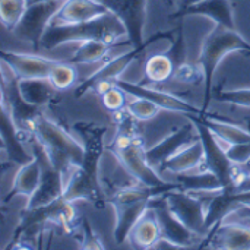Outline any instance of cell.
<instances>
[{"mask_svg":"<svg viewBox=\"0 0 250 250\" xmlns=\"http://www.w3.org/2000/svg\"><path fill=\"white\" fill-rule=\"evenodd\" d=\"M34 138L40 141L44 146L53 166L63 174L64 183L67 182L66 176L72 167H79L85 161V148L64 132L59 125L38 113L28 125Z\"/></svg>","mask_w":250,"mask_h":250,"instance_id":"cell-1","label":"cell"},{"mask_svg":"<svg viewBox=\"0 0 250 250\" xmlns=\"http://www.w3.org/2000/svg\"><path fill=\"white\" fill-rule=\"evenodd\" d=\"M125 35H127L126 26L119 16L110 10L103 16L81 23L48 25L41 40V47L45 50H53L67 42H83L89 40H101L110 44H117V40Z\"/></svg>","mask_w":250,"mask_h":250,"instance_id":"cell-2","label":"cell"},{"mask_svg":"<svg viewBox=\"0 0 250 250\" xmlns=\"http://www.w3.org/2000/svg\"><path fill=\"white\" fill-rule=\"evenodd\" d=\"M107 149H110L126 171L145 188H161L167 183L155 173L154 166L146 160L145 149L135 132L133 122L129 117H125L119 123L116 138Z\"/></svg>","mask_w":250,"mask_h":250,"instance_id":"cell-3","label":"cell"},{"mask_svg":"<svg viewBox=\"0 0 250 250\" xmlns=\"http://www.w3.org/2000/svg\"><path fill=\"white\" fill-rule=\"evenodd\" d=\"M231 51H245L250 54V44L236 31L223 25H217L205 38L202 51L199 56V64L205 81V97H204V113L209 107L212 97V81L220 62L226 54Z\"/></svg>","mask_w":250,"mask_h":250,"instance_id":"cell-4","label":"cell"},{"mask_svg":"<svg viewBox=\"0 0 250 250\" xmlns=\"http://www.w3.org/2000/svg\"><path fill=\"white\" fill-rule=\"evenodd\" d=\"M86 141L85 145V161L82 166L76 167L73 174L69 177L64 186L63 199L67 202H75L79 199L97 202L100 199V186H98V160L103 151L101 133L95 130L83 132Z\"/></svg>","mask_w":250,"mask_h":250,"instance_id":"cell-5","label":"cell"},{"mask_svg":"<svg viewBox=\"0 0 250 250\" xmlns=\"http://www.w3.org/2000/svg\"><path fill=\"white\" fill-rule=\"evenodd\" d=\"M119 19L123 22L127 31L129 42L135 48L145 50L151 42L158 41L161 38L173 42L176 40L174 32H158L151 37L148 41H144V26L146 19V0H101Z\"/></svg>","mask_w":250,"mask_h":250,"instance_id":"cell-6","label":"cell"},{"mask_svg":"<svg viewBox=\"0 0 250 250\" xmlns=\"http://www.w3.org/2000/svg\"><path fill=\"white\" fill-rule=\"evenodd\" d=\"M64 1L66 0H47L29 4L12 32L18 38L31 42L32 47L38 50L41 47V40L48 25Z\"/></svg>","mask_w":250,"mask_h":250,"instance_id":"cell-7","label":"cell"},{"mask_svg":"<svg viewBox=\"0 0 250 250\" xmlns=\"http://www.w3.org/2000/svg\"><path fill=\"white\" fill-rule=\"evenodd\" d=\"M32 155L40 163L41 180H40V185H38L37 190L34 192V195L29 196L26 209H35V208H40V207L54 202L56 199L63 196L64 186H66L63 174L53 166L44 146L40 144V141L37 138H34V142H32Z\"/></svg>","mask_w":250,"mask_h":250,"instance_id":"cell-8","label":"cell"},{"mask_svg":"<svg viewBox=\"0 0 250 250\" xmlns=\"http://www.w3.org/2000/svg\"><path fill=\"white\" fill-rule=\"evenodd\" d=\"M199 116L198 114H188V117L195 123L196 132H198L199 139L204 145V151H205V160L204 161L207 164V168L218 176V179L223 183L224 190L231 192L233 186H234V180H236V176H234V166L236 164L227 157V152L217 142L215 135L211 132V129L208 126H205L202 123Z\"/></svg>","mask_w":250,"mask_h":250,"instance_id":"cell-9","label":"cell"},{"mask_svg":"<svg viewBox=\"0 0 250 250\" xmlns=\"http://www.w3.org/2000/svg\"><path fill=\"white\" fill-rule=\"evenodd\" d=\"M171 209V212L195 234L204 237L209 231L205 226L207 218V199L183 192V190H170L163 195Z\"/></svg>","mask_w":250,"mask_h":250,"instance_id":"cell-10","label":"cell"},{"mask_svg":"<svg viewBox=\"0 0 250 250\" xmlns=\"http://www.w3.org/2000/svg\"><path fill=\"white\" fill-rule=\"evenodd\" d=\"M149 208L155 212L160 229H161V237L168 239L170 242L179 245L182 249L192 248L195 243V239L199 237L193 231H190L170 209L166 198L155 196L149 201Z\"/></svg>","mask_w":250,"mask_h":250,"instance_id":"cell-11","label":"cell"},{"mask_svg":"<svg viewBox=\"0 0 250 250\" xmlns=\"http://www.w3.org/2000/svg\"><path fill=\"white\" fill-rule=\"evenodd\" d=\"M113 82L116 86L123 89L126 94L133 95V97H139V98H146L164 110L176 111V113H185L186 116L188 114H198L199 116L204 113V110H199L198 107L192 105L186 100H182L176 95H171V94H167V92H163V91H158L154 88L142 86L138 83H132L127 81H122V79H114Z\"/></svg>","mask_w":250,"mask_h":250,"instance_id":"cell-12","label":"cell"},{"mask_svg":"<svg viewBox=\"0 0 250 250\" xmlns=\"http://www.w3.org/2000/svg\"><path fill=\"white\" fill-rule=\"evenodd\" d=\"M1 62L19 79H47L50 70L59 60L47 59L35 54H23L15 51H1Z\"/></svg>","mask_w":250,"mask_h":250,"instance_id":"cell-13","label":"cell"},{"mask_svg":"<svg viewBox=\"0 0 250 250\" xmlns=\"http://www.w3.org/2000/svg\"><path fill=\"white\" fill-rule=\"evenodd\" d=\"M195 130H196V126L190 120V123L185 125L183 127H180L177 132H174L170 136H167L166 139H163L155 146L145 149V155H146V160L149 161V164L154 167H160L163 163H166L170 157L177 154L180 149L192 145L195 141L199 139V135H198V132L195 133Z\"/></svg>","mask_w":250,"mask_h":250,"instance_id":"cell-14","label":"cell"},{"mask_svg":"<svg viewBox=\"0 0 250 250\" xmlns=\"http://www.w3.org/2000/svg\"><path fill=\"white\" fill-rule=\"evenodd\" d=\"M110 9L101 0H66L50 25L81 23L108 13Z\"/></svg>","mask_w":250,"mask_h":250,"instance_id":"cell-15","label":"cell"},{"mask_svg":"<svg viewBox=\"0 0 250 250\" xmlns=\"http://www.w3.org/2000/svg\"><path fill=\"white\" fill-rule=\"evenodd\" d=\"M142 53L139 48H132L127 53H123L103 64L97 72H94L91 76H88L78 88H76V98L85 95L89 89H94L101 82H113L114 79H119V76L127 69V66Z\"/></svg>","mask_w":250,"mask_h":250,"instance_id":"cell-16","label":"cell"},{"mask_svg":"<svg viewBox=\"0 0 250 250\" xmlns=\"http://www.w3.org/2000/svg\"><path fill=\"white\" fill-rule=\"evenodd\" d=\"M70 204L72 202H67L62 196L48 205H44V207H40L35 209H26L22 217V221L18 227V233L25 231L26 229H29L35 224L44 223V221H56L60 224L70 223L75 218V211Z\"/></svg>","mask_w":250,"mask_h":250,"instance_id":"cell-17","label":"cell"},{"mask_svg":"<svg viewBox=\"0 0 250 250\" xmlns=\"http://www.w3.org/2000/svg\"><path fill=\"white\" fill-rule=\"evenodd\" d=\"M149 199H139L133 202H113L116 209V226H114V240L120 245L125 243L133 227L142 218V215L149 209Z\"/></svg>","mask_w":250,"mask_h":250,"instance_id":"cell-18","label":"cell"},{"mask_svg":"<svg viewBox=\"0 0 250 250\" xmlns=\"http://www.w3.org/2000/svg\"><path fill=\"white\" fill-rule=\"evenodd\" d=\"M188 15H202L211 18L217 25H223L231 29H236L233 7L230 0H202L189 7L179 9L173 18H182Z\"/></svg>","mask_w":250,"mask_h":250,"instance_id":"cell-19","label":"cell"},{"mask_svg":"<svg viewBox=\"0 0 250 250\" xmlns=\"http://www.w3.org/2000/svg\"><path fill=\"white\" fill-rule=\"evenodd\" d=\"M1 111H3V120H1V141H3V146L4 151L9 157L10 161L16 163V164H26L29 163L34 155H29L25 149L23 145L18 136V126L9 111V108L1 104Z\"/></svg>","mask_w":250,"mask_h":250,"instance_id":"cell-20","label":"cell"},{"mask_svg":"<svg viewBox=\"0 0 250 250\" xmlns=\"http://www.w3.org/2000/svg\"><path fill=\"white\" fill-rule=\"evenodd\" d=\"M161 237V229L157 220L155 212L149 208L138 224L133 227L129 239L133 248L136 249H152L157 240Z\"/></svg>","mask_w":250,"mask_h":250,"instance_id":"cell-21","label":"cell"},{"mask_svg":"<svg viewBox=\"0 0 250 250\" xmlns=\"http://www.w3.org/2000/svg\"><path fill=\"white\" fill-rule=\"evenodd\" d=\"M204 160H205L204 145H202L201 139H198L192 145L180 149L177 154L170 157L166 163H163L160 166V168L166 170V171H171V173L180 174V173H186L188 170L195 168Z\"/></svg>","mask_w":250,"mask_h":250,"instance_id":"cell-22","label":"cell"},{"mask_svg":"<svg viewBox=\"0 0 250 250\" xmlns=\"http://www.w3.org/2000/svg\"><path fill=\"white\" fill-rule=\"evenodd\" d=\"M40 180H41V167H40L38 160L34 157L29 163L21 166L19 171L15 176L13 186L6 201H9L12 196H16V195H23L28 198L32 196L40 185Z\"/></svg>","mask_w":250,"mask_h":250,"instance_id":"cell-23","label":"cell"},{"mask_svg":"<svg viewBox=\"0 0 250 250\" xmlns=\"http://www.w3.org/2000/svg\"><path fill=\"white\" fill-rule=\"evenodd\" d=\"M177 185H179V190L190 192V193L215 192V190L224 189L218 176L209 170L201 174H193V176L180 173L177 174Z\"/></svg>","mask_w":250,"mask_h":250,"instance_id":"cell-24","label":"cell"},{"mask_svg":"<svg viewBox=\"0 0 250 250\" xmlns=\"http://www.w3.org/2000/svg\"><path fill=\"white\" fill-rule=\"evenodd\" d=\"M215 242L223 249H250V227L230 224L217 226Z\"/></svg>","mask_w":250,"mask_h":250,"instance_id":"cell-25","label":"cell"},{"mask_svg":"<svg viewBox=\"0 0 250 250\" xmlns=\"http://www.w3.org/2000/svg\"><path fill=\"white\" fill-rule=\"evenodd\" d=\"M18 85L21 95L32 105L47 103L56 91L48 79H19Z\"/></svg>","mask_w":250,"mask_h":250,"instance_id":"cell-26","label":"cell"},{"mask_svg":"<svg viewBox=\"0 0 250 250\" xmlns=\"http://www.w3.org/2000/svg\"><path fill=\"white\" fill-rule=\"evenodd\" d=\"M199 119L202 120V123L205 126H208L211 129V132L217 138L229 142L230 145L250 142L249 130H245V129L236 126V125H230V123H226V122H220V120H214V119H209V117H204L202 114L199 116Z\"/></svg>","mask_w":250,"mask_h":250,"instance_id":"cell-27","label":"cell"},{"mask_svg":"<svg viewBox=\"0 0 250 250\" xmlns=\"http://www.w3.org/2000/svg\"><path fill=\"white\" fill-rule=\"evenodd\" d=\"M116 45L117 44H110V42H105L101 40L83 41L67 62H70L73 64H76V63H95V62L104 59L108 54V51Z\"/></svg>","mask_w":250,"mask_h":250,"instance_id":"cell-28","label":"cell"},{"mask_svg":"<svg viewBox=\"0 0 250 250\" xmlns=\"http://www.w3.org/2000/svg\"><path fill=\"white\" fill-rule=\"evenodd\" d=\"M176 72V64L167 53L154 54L145 63V76L151 82H166Z\"/></svg>","mask_w":250,"mask_h":250,"instance_id":"cell-29","label":"cell"},{"mask_svg":"<svg viewBox=\"0 0 250 250\" xmlns=\"http://www.w3.org/2000/svg\"><path fill=\"white\" fill-rule=\"evenodd\" d=\"M47 79L50 81V83L53 85L56 91H64L75 85L78 79V72L73 63L59 60L50 70V75Z\"/></svg>","mask_w":250,"mask_h":250,"instance_id":"cell-30","label":"cell"},{"mask_svg":"<svg viewBox=\"0 0 250 250\" xmlns=\"http://www.w3.org/2000/svg\"><path fill=\"white\" fill-rule=\"evenodd\" d=\"M28 7L26 0H0V18L7 29H13Z\"/></svg>","mask_w":250,"mask_h":250,"instance_id":"cell-31","label":"cell"},{"mask_svg":"<svg viewBox=\"0 0 250 250\" xmlns=\"http://www.w3.org/2000/svg\"><path fill=\"white\" fill-rule=\"evenodd\" d=\"M129 114L138 120H149L152 117H155L158 114V111L161 110L160 105H157L155 103L146 100V98H139L135 97L133 101L127 103L126 105Z\"/></svg>","mask_w":250,"mask_h":250,"instance_id":"cell-32","label":"cell"},{"mask_svg":"<svg viewBox=\"0 0 250 250\" xmlns=\"http://www.w3.org/2000/svg\"><path fill=\"white\" fill-rule=\"evenodd\" d=\"M221 103H230L240 107H250V88L246 89H230V91H217L212 94Z\"/></svg>","mask_w":250,"mask_h":250,"instance_id":"cell-33","label":"cell"},{"mask_svg":"<svg viewBox=\"0 0 250 250\" xmlns=\"http://www.w3.org/2000/svg\"><path fill=\"white\" fill-rule=\"evenodd\" d=\"M101 100H103V105L111 113L122 111L123 107L127 105L126 104V92L116 85H113L108 91H105L101 95Z\"/></svg>","mask_w":250,"mask_h":250,"instance_id":"cell-34","label":"cell"},{"mask_svg":"<svg viewBox=\"0 0 250 250\" xmlns=\"http://www.w3.org/2000/svg\"><path fill=\"white\" fill-rule=\"evenodd\" d=\"M226 152H227V157L234 164H245V163H248L250 160V142L230 145L226 149Z\"/></svg>","mask_w":250,"mask_h":250,"instance_id":"cell-35","label":"cell"},{"mask_svg":"<svg viewBox=\"0 0 250 250\" xmlns=\"http://www.w3.org/2000/svg\"><path fill=\"white\" fill-rule=\"evenodd\" d=\"M167 54L173 59L176 69L180 67L182 64H185V57H186V50H185V42H183V32L179 28L177 29V38L171 42L170 50L167 51Z\"/></svg>","mask_w":250,"mask_h":250,"instance_id":"cell-36","label":"cell"},{"mask_svg":"<svg viewBox=\"0 0 250 250\" xmlns=\"http://www.w3.org/2000/svg\"><path fill=\"white\" fill-rule=\"evenodd\" d=\"M82 231H83V243H82V249H104V245L101 243V240L97 237V234L94 233L89 221L83 217L82 220Z\"/></svg>","mask_w":250,"mask_h":250,"instance_id":"cell-37","label":"cell"},{"mask_svg":"<svg viewBox=\"0 0 250 250\" xmlns=\"http://www.w3.org/2000/svg\"><path fill=\"white\" fill-rule=\"evenodd\" d=\"M231 192H250V176H243L234 180Z\"/></svg>","mask_w":250,"mask_h":250,"instance_id":"cell-38","label":"cell"},{"mask_svg":"<svg viewBox=\"0 0 250 250\" xmlns=\"http://www.w3.org/2000/svg\"><path fill=\"white\" fill-rule=\"evenodd\" d=\"M199 1H202V0H180V6H179V9L189 7V6H192V4H195V3H199Z\"/></svg>","mask_w":250,"mask_h":250,"instance_id":"cell-39","label":"cell"},{"mask_svg":"<svg viewBox=\"0 0 250 250\" xmlns=\"http://www.w3.org/2000/svg\"><path fill=\"white\" fill-rule=\"evenodd\" d=\"M28 1V6L29 4H34V3H40V1H47V0H26Z\"/></svg>","mask_w":250,"mask_h":250,"instance_id":"cell-40","label":"cell"},{"mask_svg":"<svg viewBox=\"0 0 250 250\" xmlns=\"http://www.w3.org/2000/svg\"><path fill=\"white\" fill-rule=\"evenodd\" d=\"M249 132H250V125H249Z\"/></svg>","mask_w":250,"mask_h":250,"instance_id":"cell-41","label":"cell"}]
</instances>
